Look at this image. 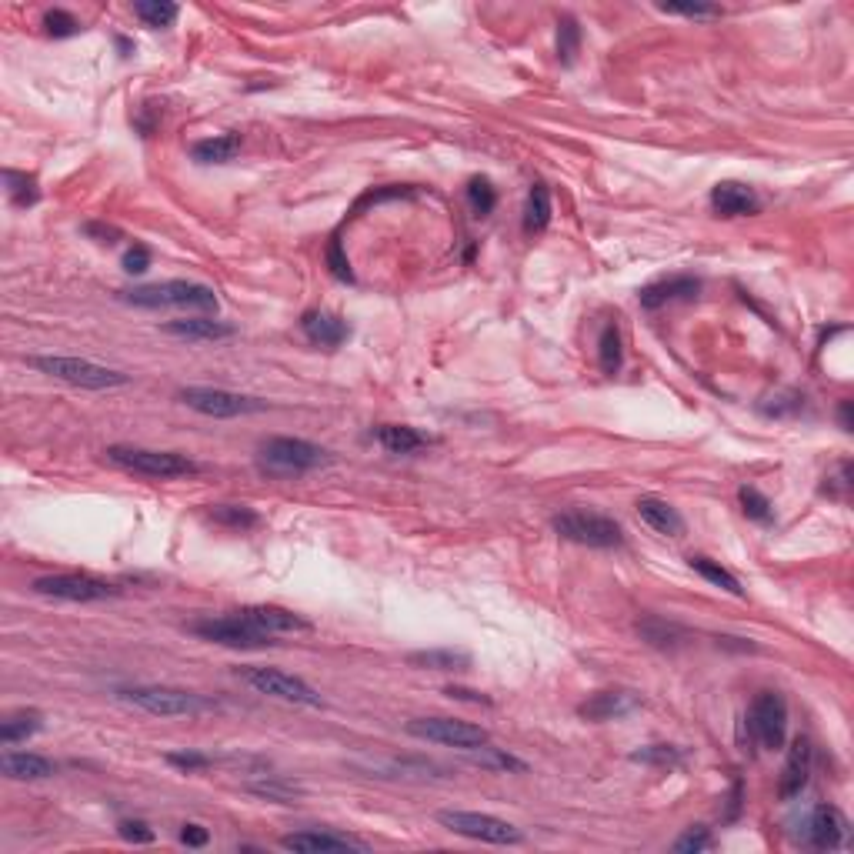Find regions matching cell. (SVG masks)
I'll return each mask as SVG.
<instances>
[{"label": "cell", "mask_w": 854, "mask_h": 854, "mask_svg": "<svg viewBox=\"0 0 854 854\" xmlns=\"http://www.w3.org/2000/svg\"><path fill=\"white\" fill-rule=\"evenodd\" d=\"M117 698L134 704L157 718H197V714L217 711V701L184 688H161V684H137V688H117Z\"/></svg>", "instance_id": "6da1fadb"}, {"label": "cell", "mask_w": 854, "mask_h": 854, "mask_svg": "<svg viewBox=\"0 0 854 854\" xmlns=\"http://www.w3.org/2000/svg\"><path fill=\"white\" fill-rule=\"evenodd\" d=\"M104 454L114 468L141 474V478H154V481L191 478V474L201 471V464L177 451H151V448H131V444H111Z\"/></svg>", "instance_id": "7a4b0ae2"}, {"label": "cell", "mask_w": 854, "mask_h": 854, "mask_svg": "<svg viewBox=\"0 0 854 854\" xmlns=\"http://www.w3.org/2000/svg\"><path fill=\"white\" fill-rule=\"evenodd\" d=\"M121 301L134 304V307H147V311H157V307H181V311H204V314L217 311V304H221L214 287L194 284V281L144 284V287H134V291H121Z\"/></svg>", "instance_id": "3957f363"}, {"label": "cell", "mask_w": 854, "mask_h": 854, "mask_svg": "<svg viewBox=\"0 0 854 854\" xmlns=\"http://www.w3.org/2000/svg\"><path fill=\"white\" fill-rule=\"evenodd\" d=\"M34 371H41L54 381L74 384V387H87V391H111V387H124L131 384V377L124 371H114V367H104L97 361H87V357H61V354H37L27 361Z\"/></svg>", "instance_id": "277c9868"}, {"label": "cell", "mask_w": 854, "mask_h": 854, "mask_svg": "<svg viewBox=\"0 0 854 854\" xmlns=\"http://www.w3.org/2000/svg\"><path fill=\"white\" fill-rule=\"evenodd\" d=\"M331 464V451L321 444H311L304 438H271L261 444V468L267 474H281V478H297V474L317 471Z\"/></svg>", "instance_id": "5b68a950"}, {"label": "cell", "mask_w": 854, "mask_h": 854, "mask_svg": "<svg viewBox=\"0 0 854 854\" xmlns=\"http://www.w3.org/2000/svg\"><path fill=\"white\" fill-rule=\"evenodd\" d=\"M551 528L561 534L564 541L571 544H581V548H621L624 544V531L621 524L608 518V514H598V511H564L558 518L551 521Z\"/></svg>", "instance_id": "8992f818"}, {"label": "cell", "mask_w": 854, "mask_h": 854, "mask_svg": "<svg viewBox=\"0 0 854 854\" xmlns=\"http://www.w3.org/2000/svg\"><path fill=\"white\" fill-rule=\"evenodd\" d=\"M191 634H197L201 641L221 644V648H237V651H257V648H271L274 634L261 631L257 624H251L241 611L227 614V618H201L191 624Z\"/></svg>", "instance_id": "52a82bcc"}, {"label": "cell", "mask_w": 854, "mask_h": 854, "mask_svg": "<svg viewBox=\"0 0 854 854\" xmlns=\"http://www.w3.org/2000/svg\"><path fill=\"white\" fill-rule=\"evenodd\" d=\"M404 731L417 741L444 744V748H458V751H481L491 744V734L484 731L481 724L458 721V718H414V721H407Z\"/></svg>", "instance_id": "ba28073f"}, {"label": "cell", "mask_w": 854, "mask_h": 854, "mask_svg": "<svg viewBox=\"0 0 854 854\" xmlns=\"http://www.w3.org/2000/svg\"><path fill=\"white\" fill-rule=\"evenodd\" d=\"M237 678L244 684H251L257 694L264 698H277L287 704H304V708H321L324 698L321 691L311 688L304 678L297 674H287L281 668H237Z\"/></svg>", "instance_id": "9c48e42d"}, {"label": "cell", "mask_w": 854, "mask_h": 854, "mask_svg": "<svg viewBox=\"0 0 854 854\" xmlns=\"http://www.w3.org/2000/svg\"><path fill=\"white\" fill-rule=\"evenodd\" d=\"M438 824L448 828L461 838L471 841H484V844H521L524 834L521 828H514L511 821L494 818V814H481V811H438Z\"/></svg>", "instance_id": "30bf717a"}, {"label": "cell", "mask_w": 854, "mask_h": 854, "mask_svg": "<svg viewBox=\"0 0 854 854\" xmlns=\"http://www.w3.org/2000/svg\"><path fill=\"white\" fill-rule=\"evenodd\" d=\"M34 591L44 594V598H57V601H74V604H91V601H107L117 598L121 588L104 578H94V574H47V578L34 581Z\"/></svg>", "instance_id": "8fae6325"}, {"label": "cell", "mask_w": 854, "mask_h": 854, "mask_svg": "<svg viewBox=\"0 0 854 854\" xmlns=\"http://www.w3.org/2000/svg\"><path fill=\"white\" fill-rule=\"evenodd\" d=\"M748 728L764 751L784 748V738H788V701L778 691H761L748 708Z\"/></svg>", "instance_id": "7c38bea8"}, {"label": "cell", "mask_w": 854, "mask_h": 854, "mask_svg": "<svg viewBox=\"0 0 854 854\" xmlns=\"http://www.w3.org/2000/svg\"><path fill=\"white\" fill-rule=\"evenodd\" d=\"M181 404H187L191 411L204 414V417H241V414H257L264 411V401L257 397H247V394H234V391H224V387H184L181 394Z\"/></svg>", "instance_id": "4fadbf2b"}, {"label": "cell", "mask_w": 854, "mask_h": 854, "mask_svg": "<svg viewBox=\"0 0 854 854\" xmlns=\"http://www.w3.org/2000/svg\"><path fill=\"white\" fill-rule=\"evenodd\" d=\"M848 841V818L834 804H818L804 821V844L814 851H834Z\"/></svg>", "instance_id": "5bb4252c"}, {"label": "cell", "mask_w": 854, "mask_h": 854, "mask_svg": "<svg viewBox=\"0 0 854 854\" xmlns=\"http://www.w3.org/2000/svg\"><path fill=\"white\" fill-rule=\"evenodd\" d=\"M284 851L297 854H337V851H367L364 841L351 838V834H334V831H294L281 838Z\"/></svg>", "instance_id": "9a60e30c"}, {"label": "cell", "mask_w": 854, "mask_h": 854, "mask_svg": "<svg viewBox=\"0 0 854 854\" xmlns=\"http://www.w3.org/2000/svg\"><path fill=\"white\" fill-rule=\"evenodd\" d=\"M811 764H814V748L808 738H794L788 748V761H784L781 781H778V794L784 801L798 798L804 791V784L811 778Z\"/></svg>", "instance_id": "2e32d148"}, {"label": "cell", "mask_w": 854, "mask_h": 854, "mask_svg": "<svg viewBox=\"0 0 854 854\" xmlns=\"http://www.w3.org/2000/svg\"><path fill=\"white\" fill-rule=\"evenodd\" d=\"M711 207L721 217H754L761 211V197L741 181H721L711 191Z\"/></svg>", "instance_id": "e0dca14e"}, {"label": "cell", "mask_w": 854, "mask_h": 854, "mask_svg": "<svg viewBox=\"0 0 854 854\" xmlns=\"http://www.w3.org/2000/svg\"><path fill=\"white\" fill-rule=\"evenodd\" d=\"M641 708V698L634 691H598L578 708L584 721H618Z\"/></svg>", "instance_id": "ac0fdd59"}, {"label": "cell", "mask_w": 854, "mask_h": 854, "mask_svg": "<svg viewBox=\"0 0 854 854\" xmlns=\"http://www.w3.org/2000/svg\"><path fill=\"white\" fill-rule=\"evenodd\" d=\"M698 291H701L698 277H668V281L641 287L638 301H641L644 311H658V307H664V304L691 301V297H698Z\"/></svg>", "instance_id": "d6986e66"}, {"label": "cell", "mask_w": 854, "mask_h": 854, "mask_svg": "<svg viewBox=\"0 0 854 854\" xmlns=\"http://www.w3.org/2000/svg\"><path fill=\"white\" fill-rule=\"evenodd\" d=\"M247 621L257 624L267 634H297V631H311V621H304L301 614L287 611V608H274V604H251V608L241 611Z\"/></svg>", "instance_id": "ffe728a7"}, {"label": "cell", "mask_w": 854, "mask_h": 854, "mask_svg": "<svg viewBox=\"0 0 854 854\" xmlns=\"http://www.w3.org/2000/svg\"><path fill=\"white\" fill-rule=\"evenodd\" d=\"M0 771L11 781H44V778H54L57 764L34 751H7L4 758H0Z\"/></svg>", "instance_id": "44dd1931"}, {"label": "cell", "mask_w": 854, "mask_h": 854, "mask_svg": "<svg viewBox=\"0 0 854 854\" xmlns=\"http://www.w3.org/2000/svg\"><path fill=\"white\" fill-rule=\"evenodd\" d=\"M301 331L311 344H321V347H337L351 337V327H347L344 317L337 314H327V311H307L301 317Z\"/></svg>", "instance_id": "7402d4cb"}, {"label": "cell", "mask_w": 854, "mask_h": 854, "mask_svg": "<svg viewBox=\"0 0 854 854\" xmlns=\"http://www.w3.org/2000/svg\"><path fill=\"white\" fill-rule=\"evenodd\" d=\"M638 518L648 524V528H654L658 534H668V538H681L684 534V518L678 514V508H671L664 498H654V494H648V498L638 501Z\"/></svg>", "instance_id": "603a6c76"}, {"label": "cell", "mask_w": 854, "mask_h": 854, "mask_svg": "<svg viewBox=\"0 0 854 854\" xmlns=\"http://www.w3.org/2000/svg\"><path fill=\"white\" fill-rule=\"evenodd\" d=\"M164 331L181 337V341H224V337L234 334V327L224 321H211V317H184V321H167Z\"/></svg>", "instance_id": "cb8c5ba5"}, {"label": "cell", "mask_w": 854, "mask_h": 854, "mask_svg": "<svg viewBox=\"0 0 854 854\" xmlns=\"http://www.w3.org/2000/svg\"><path fill=\"white\" fill-rule=\"evenodd\" d=\"M374 438L387 454H417L431 444V438H424L421 431H414V427H407V424H381L374 431Z\"/></svg>", "instance_id": "d4e9b609"}, {"label": "cell", "mask_w": 854, "mask_h": 854, "mask_svg": "<svg viewBox=\"0 0 854 854\" xmlns=\"http://www.w3.org/2000/svg\"><path fill=\"white\" fill-rule=\"evenodd\" d=\"M407 664L411 668H424V671H468L474 658L468 651H454V648H431V651H414L407 654Z\"/></svg>", "instance_id": "484cf974"}, {"label": "cell", "mask_w": 854, "mask_h": 854, "mask_svg": "<svg viewBox=\"0 0 854 854\" xmlns=\"http://www.w3.org/2000/svg\"><path fill=\"white\" fill-rule=\"evenodd\" d=\"M241 151V134H217L191 144V157L197 164H227Z\"/></svg>", "instance_id": "4316f807"}, {"label": "cell", "mask_w": 854, "mask_h": 854, "mask_svg": "<svg viewBox=\"0 0 854 854\" xmlns=\"http://www.w3.org/2000/svg\"><path fill=\"white\" fill-rule=\"evenodd\" d=\"M638 634L651 648H661V651H674L688 641V631L674 621H664V618H641L638 621Z\"/></svg>", "instance_id": "83f0119b"}, {"label": "cell", "mask_w": 854, "mask_h": 854, "mask_svg": "<svg viewBox=\"0 0 854 854\" xmlns=\"http://www.w3.org/2000/svg\"><path fill=\"white\" fill-rule=\"evenodd\" d=\"M551 214H554V204H551V191H548V184H544V181L531 184L528 207H524V231H528V234H541V231H548Z\"/></svg>", "instance_id": "f1b7e54d"}, {"label": "cell", "mask_w": 854, "mask_h": 854, "mask_svg": "<svg viewBox=\"0 0 854 854\" xmlns=\"http://www.w3.org/2000/svg\"><path fill=\"white\" fill-rule=\"evenodd\" d=\"M41 724H44L41 711H17L4 724H0V741H4V744H21L27 738H34V734L41 731Z\"/></svg>", "instance_id": "f546056e"}, {"label": "cell", "mask_w": 854, "mask_h": 854, "mask_svg": "<svg viewBox=\"0 0 854 854\" xmlns=\"http://www.w3.org/2000/svg\"><path fill=\"white\" fill-rule=\"evenodd\" d=\"M691 568L701 574L704 581H711V584H718L721 591H728V594H734V598H744V588H741V581L734 578V574L728 571V568H721L718 561H711V558H704V554H694L691 558Z\"/></svg>", "instance_id": "4dcf8cb0"}, {"label": "cell", "mask_w": 854, "mask_h": 854, "mask_svg": "<svg viewBox=\"0 0 854 854\" xmlns=\"http://www.w3.org/2000/svg\"><path fill=\"white\" fill-rule=\"evenodd\" d=\"M598 361H601V371L614 377L621 371L624 364V341H621V331L618 324H608L601 331V341H598Z\"/></svg>", "instance_id": "1f68e13d"}, {"label": "cell", "mask_w": 854, "mask_h": 854, "mask_svg": "<svg viewBox=\"0 0 854 854\" xmlns=\"http://www.w3.org/2000/svg\"><path fill=\"white\" fill-rule=\"evenodd\" d=\"M134 14L141 17L144 27H171L177 17H181V7L171 4V0H141V4H134Z\"/></svg>", "instance_id": "d6a6232c"}, {"label": "cell", "mask_w": 854, "mask_h": 854, "mask_svg": "<svg viewBox=\"0 0 854 854\" xmlns=\"http://www.w3.org/2000/svg\"><path fill=\"white\" fill-rule=\"evenodd\" d=\"M7 181V194H11L14 207H34L41 201V187H37V177L21 174V171H4Z\"/></svg>", "instance_id": "836d02e7"}, {"label": "cell", "mask_w": 854, "mask_h": 854, "mask_svg": "<svg viewBox=\"0 0 854 854\" xmlns=\"http://www.w3.org/2000/svg\"><path fill=\"white\" fill-rule=\"evenodd\" d=\"M738 501H741L744 518H751V521H758V524H771V521H774V504L764 498L758 488H741V491H738Z\"/></svg>", "instance_id": "e575fe53"}, {"label": "cell", "mask_w": 854, "mask_h": 854, "mask_svg": "<svg viewBox=\"0 0 854 854\" xmlns=\"http://www.w3.org/2000/svg\"><path fill=\"white\" fill-rule=\"evenodd\" d=\"M211 518L224 528H234V531H244V528H254L257 524V514L244 504H214L211 508Z\"/></svg>", "instance_id": "d590c367"}, {"label": "cell", "mask_w": 854, "mask_h": 854, "mask_svg": "<svg viewBox=\"0 0 854 854\" xmlns=\"http://www.w3.org/2000/svg\"><path fill=\"white\" fill-rule=\"evenodd\" d=\"M631 761H638V764H658V768H671V764H681V761H684V751L674 748V744H648V748L634 751Z\"/></svg>", "instance_id": "8d00e7d4"}, {"label": "cell", "mask_w": 854, "mask_h": 854, "mask_svg": "<svg viewBox=\"0 0 854 854\" xmlns=\"http://www.w3.org/2000/svg\"><path fill=\"white\" fill-rule=\"evenodd\" d=\"M578 47H581L578 21H574V17H561V21H558V57H561V64H574Z\"/></svg>", "instance_id": "74e56055"}, {"label": "cell", "mask_w": 854, "mask_h": 854, "mask_svg": "<svg viewBox=\"0 0 854 854\" xmlns=\"http://www.w3.org/2000/svg\"><path fill=\"white\" fill-rule=\"evenodd\" d=\"M468 201H471V211L484 217L494 211V204H498V191L491 187L488 177H474V181L468 184Z\"/></svg>", "instance_id": "f35d334b"}, {"label": "cell", "mask_w": 854, "mask_h": 854, "mask_svg": "<svg viewBox=\"0 0 854 854\" xmlns=\"http://www.w3.org/2000/svg\"><path fill=\"white\" fill-rule=\"evenodd\" d=\"M711 844H714V838H711L708 828H688L678 841L671 844V848L678 854H698V851H708Z\"/></svg>", "instance_id": "ab89813d"}, {"label": "cell", "mask_w": 854, "mask_h": 854, "mask_svg": "<svg viewBox=\"0 0 854 854\" xmlns=\"http://www.w3.org/2000/svg\"><path fill=\"white\" fill-rule=\"evenodd\" d=\"M44 27L51 37H74L77 31H81V21H77L74 14L67 11H47L44 14Z\"/></svg>", "instance_id": "60d3db41"}, {"label": "cell", "mask_w": 854, "mask_h": 854, "mask_svg": "<svg viewBox=\"0 0 854 854\" xmlns=\"http://www.w3.org/2000/svg\"><path fill=\"white\" fill-rule=\"evenodd\" d=\"M658 11L694 17V21H704V17H721V7H714V4H658Z\"/></svg>", "instance_id": "b9f144b4"}, {"label": "cell", "mask_w": 854, "mask_h": 854, "mask_svg": "<svg viewBox=\"0 0 854 854\" xmlns=\"http://www.w3.org/2000/svg\"><path fill=\"white\" fill-rule=\"evenodd\" d=\"M124 841H134V844H151L154 841V828L147 821H121L117 824Z\"/></svg>", "instance_id": "7bdbcfd3"}, {"label": "cell", "mask_w": 854, "mask_h": 854, "mask_svg": "<svg viewBox=\"0 0 854 854\" xmlns=\"http://www.w3.org/2000/svg\"><path fill=\"white\" fill-rule=\"evenodd\" d=\"M327 264H331V274L337 277V281H354L351 264H347V257L341 251V241H334L331 247H327Z\"/></svg>", "instance_id": "ee69618b"}, {"label": "cell", "mask_w": 854, "mask_h": 854, "mask_svg": "<svg viewBox=\"0 0 854 854\" xmlns=\"http://www.w3.org/2000/svg\"><path fill=\"white\" fill-rule=\"evenodd\" d=\"M151 267V251L144 244H134L131 251L124 254V271L127 274H144Z\"/></svg>", "instance_id": "f6af8a7d"}, {"label": "cell", "mask_w": 854, "mask_h": 854, "mask_svg": "<svg viewBox=\"0 0 854 854\" xmlns=\"http://www.w3.org/2000/svg\"><path fill=\"white\" fill-rule=\"evenodd\" d=\"M247 788H251L254 794H261V798H274V801H281V804H291V798L297 791H291V788H281V784H247Z\"/></svg>", "instance_id": "bcb514c9"}, {"label": "cell", "mask_w": 854, "mask_h": 854, "mask_svg": "<svg viewBox=\"0 0 854 854\" xmlns=\"http://www.w3.org/2000/svg\"><path fill=\"white\" fill-rule=\"evenodd\" d=\"M181 841L187 844V848H204V844H207V828H201V824H184Z\"/></svg>", "instance_id": "7dc6e473"}, {"label": "cell", "mask_w": 854, "mask_h": 854, "mask_svg": "<svg viewBox=\"0 0 854 854\" xmlns=\"http://www.w3.org/2000/svg\"><path fill=\"white\" fill-rule=\"evenodd\" d=\"M167 761L177 764V768H207L211 764V758H204V754H167Z\"/></svg>", "instance_id": "c3c4849f"}, {"label": "cell", "mask_w": 854, "mask_h": 854, "mask_svg": "<svg viewBox=\"0 0 854 854\" xmlns=\"http://www.w3.org/2000/svg\"><path fill=\"white\" fill-rule=\"evenodd\" d=\"M444 694H451V698H461V701H474V704H491L488 698H481V694H474L468 688H448Z\"/></svg>", "instance_id": "681fc988"}, {"label": "cell", "mask_w": 854, "mask_h": 854, "mask_svg": "<svg viewBox=\"0 0 854 854\" xmlns=\"http://www.w3.org/2000/svg\"><path fill=\"white\" fill-rule=\"evenodd\" d=\"M838 421H841L844 431H851V401H841V407H838Z\"/></svg>", "instance_id": "f907efd6"}, {"label": "cell", "mask_w": 854, "mask_h": 854, "mask_svg": "<svg viewBox=\"0 0 854 854\" xmlns=\"http://www.w3.org/2000/svg\"><path fill=\"white\" fill-rule=\"evenodd\" d=\"M84 231H87V234H101V237H117L114 227H101V224H87Z\"/></svg>", "instance_id": "816d5d0a"}]
</instances>
